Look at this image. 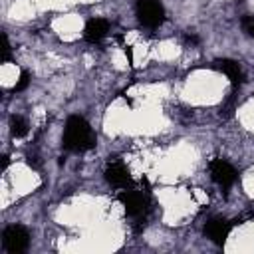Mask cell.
I'll return each instance as SVG.
<instances>
[{
    "mask_svg": "<svg viewBox=\"0 0 254 254\" xmlns=\"http://www.w3.org/2000/svg\"><path fill=\"white\" fill-rule=\"evenodd\" d=\"M28 131H30L28 121L24 117H20V115H12V119H10V133H12V137L20 139V137L28 135Z\"/></svg>",
    "mask_w": 254,
    "mask_h": 254,
    "instance_id": "30bf717a",
    "label": "cell"
},
{
    "mask_svg": "<svg viewBox=\"0 0 254 254\" xmlns=\"http://www.w3.org/2000/svg\"><path fill=\"white\" fill-rule=\"evenodd\" d=\"M242 26H244V30H246V32H248V34L254 38V16L244 18V24H242Z\"/></svg>",
    "mask_w": 254,
    "mask_h": 254,
    "instance_id": "4fadbf2b",
    "label": "cell"
},
{
    "mask_svg": "<svg viewBox=\"0 0 254 254\" xmlns=\"http://www.w3.org/2000/svg\"><path fill=\"white\" fill-rule=\"evenodd\" d=\"M210 177H212V181L218 185V187H222V189H230L234 183H236V169L230 165V163H226V161H222V159H214V161H210Z\"/></svg>",
    "mask_w": 254,
    "mask_h": 254,
    "instance_id": "5b68a950",
    "label": "cell"
},
{
    "mask_svg": "<svg viewBox=\"0 0 254 254\" xmlns=\"http://www.w3.org/2000/svg\"><path fill=\"white\" fill-rule=\"evenodd\" d=\"M2 244H4V248H6L8 252L20 254V252H24V250L28 248V244H30V234H28V230H26L22 224H10V226H6L4 232H2Z\"/></svg>",
    "mask_w": 254,
    "mask_h": 254,
    "instance_id": "3957f363",
    "label": "cell"
},
{
    "mask_svg": "<svg viewBox=\"0 0 254 254\" xmlns=\"http://www.w3.org/2000/svg\"><path fill=\"white\" fill-rule=\"evenodd\" d=\"M8 58H10V44H8V36L2 34V56H0V60L8 62Z\"/></svg>",
    "mask_w": 254,
    "mask_h": 254,
    "instance_id": "8fae6325",
    "label": "cell"
},
{
    "mask_svg": "<svg viewBox=\"0 0 254 254\" xmlns=\"http://www.w3.org/2000/svg\"><path fill=\"white\" fill-rule=\"evenodd\" d=\"M107 34H109V22L105 18H91V20H87V24L83 28V38L89 44L101 42Z\"/></svg>",
    "mask_w": 254,
    "mask_h": 254,
    "instance_id": "52a82bcc",
    "label": "cell"
},
{
    "mask_svg": "<svg viewBox=\"0 0 254 254\" xmlns=\"http://www.w3.org/2000/svg\"><path fill=\"white\" fill-rule=\"evenodd\" d=\"M117 200L121 202L123 210L129 216H141L147 208V196L141 190H135V189H123L117 194Z\"/></svg>",
    "mask_w": 254,
    "mask_h": 254,
    "instance_id": "277c9868",
    "label": "cell"
},
{
    "mask_svg": "<svg viewBox=\"0 0 254 254\" xmlns=\"http://www.w3.org/2000/svg\"><path fill=\"white\" fill-rule=\"evenodd\" d=\"M105 179L109 185L117 187V189H127L131 187V173L129 169L123 165V163H111L107 169H105Z\"/></svg>",
    "mask_w": 254,
    "mask_h": 254,
    "instance_id": "8992f818",
    "label": "cell"
},
{
    "mask_svg": "<svg viewBox=\"0 0 254 254\" xmlns=\"http://www.w3.org/2000/svg\"><path fill=\"white\" fill-rule=\"evenodd\" d=\"M137 18L147 28H157L165 20V8L159 0H137Z\"/></svg>",
    "mask_w": 254,
    "mask_h": 254,
    "instance_id": "7a4b0ae2",
    "label": "cell"
},
{
    "mask_svg": "<svg viewBox=\"0 0 254 254\" xmlns=\"http://www.w3.org/2000/svg\"><path fill=\"white\" fill-rule=\"evenodd\" d=\"M30 83V75H28V71H22V75H20V81L14 85V91H22L26 85Z\"/></svg>",
    "mask_w": 254,
    "mask_h": 254,
    "instance_id": "7c38bea8",
    "label": "cell"
},
{
    "mask_svg": "<svg viewBox=\"0 0 254 254\" xmlns=\"http://www.w3.org/2000/svg\"><path fill=\"white\" fill-rule=\"evenodd\" d=\"M64 149L67 151H87L95 145V135L91 125L81 115H69L64 127Z\"/></svg>",
    "mask_w": 254,
    "mask_h": 254,
    "instance_id": "6da1fadb",
    "label": "cell"
},
{
    "mask_svg": "<svg viewBox=\"0 0 254 254\" xmlns=\"http://www.w3.org/2000/svg\"><path fill=\"white\" fill-rule=\"evenodd\" d=\"M218 69H220L232 83H240L242 71H240V65H238L234 60H220V62H218Z\"/></svg>",
    "mask_w": 254,
    "mask_h": 254,
    "instance_id": "9c48e42d",
    "label": "cell"
},
{
    "mask_svg": "<svg viewBox=\"0 0 254 254\" xmlns=\"http://www.w3.org/2000/svg\"><path fill=\"white\" fill-rule=\"evenodd\" d=\"M230 222H226L224 218H212V220H208L206 222V226H204V232H206V236L214 242V244H218V246H222L224 242H226V238H228V234H230Z\"/></svg>",
    "mask_w": 254,
    "mask_h": 254,
    "instance_id": "ba28073f",
    "label": "cell"
}]
</instances>
